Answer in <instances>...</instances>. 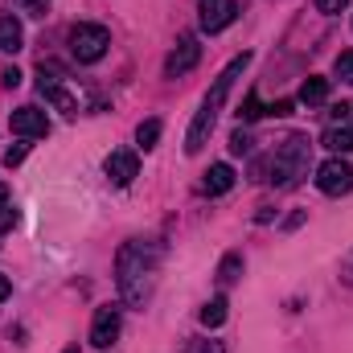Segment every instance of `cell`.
Wrapping results in <instances>:
<instances>
[{
    "label": "cell",
    "mask_w": 353,
    "mask_h": 353,
    "mask_svg": "<svg viewBox=\"0 0 353 353\" xmlns=\"http://www.w3.org/2000/svg\"><path fill=\"white\" fill-rule=\"evenodd\" d=\"M157 267H161V247L157 243H148V239L123 243V251L115 259V279H119V292H123L128 304H144L148 300Z\"/></svg>",
    "instance_id": "1"
},
{
    "label": "cell",
    "mask_w": 353,
    "mask_h": 353,
    "mask_svg": "<svg viewBox=\"0 0 353 353\" xmlns=\"http://www.w3.org/2000/svg\"><path fill=\"white\" fill-rule=\"evenodd\" d=\"M247 62H251V54H243V58H234L222 74H218V83L214 90L205 94V103H201V111L193 115V123H189V136H185V152L189 157H197L201 148H205V140H210V132H214V123H218V111H222V103H226V94L234 87V79L247 70Z\"/></svg>",
    "instance_id": "2"
},
{
    "label": "cell",
    "mask_w": 353,
    "mask_h": 353,
    "mask_svg": "<svg viewBox=\"0 0 353 353\" xmlns=\"http://www.w3.org/2000/svg\"><path fill=\"white\" fill-rule=\"evenodd\" d=\"M308 152H312V144L304 136H288L259 165V173H263V181H275V185H296L300 176L308 173Z\"/></svg>",
    "instance_id": "3"
},
{
    "label": "cell",
    "mask_w": 353,
    "mask_h": 353,
    "mask_svg": "<svg viewBox=\"0 0 353 353\" xmlns=\"http://www.w3.org/2000/svg\"><path fill=\"white\" fill-rule=\"evenodd\" d=\"M70 54L79 58V62H99L103 54H107V46H111V33L103 29V25H90V21H83V25H74L70 29Z\"/></svg>",
    "instance_id": "4"
},
{
    "label": "cell",
    "mask_w": 353,
    "mask_h": 353,
    "mask_svg": "<svg viewBox=\"0 0 353 353\" xmlns=\"http://www.w3.org/2000/svg\"><path fill=\"white\" fill-rule=\"evenodd\" d=\"M316 189H321V193H329V197L350 193V189H353V165H350V161H341V157L325 161V165L316 169Z\"/></svg>",
    "instance_id": "5"
},
{
    "label": "cell",
    "mask_w": 353,
    "mask_h": 353,
    "mask_svg": "<svg viewBox=\"0 0 353 353\" xmlns=\"http://www.w3.org/2000/svg\"><path fill=\"white\" fill-rule=\"evenodd\" d=\"M234 17H239V4L234 0H201L197 4V25L205 33H222L226 25H234Z\"/></svg>",
    "instance_id": "6"
},
{
    "label": "cell",
    "mask_w": 353,
    "mask_h": 353,
    "mask_svg": "<svg viewBox=\"0 0 353 353\" xmlns=\"http://www.w3.org/2000/svg\"><path fill=\"white\" fill-rule=\"evenodd\" d=\"M119 329H123V321H119V308H99L94 312V321H90V345L94 350H111L115 341H119Z\"/></svg>",
    "instance_id": "7"
},
{
    "label": "cell",
    "mask_w": 353,
    "mask_h": 353,
    "mask_svg": "<svg viewBox=\"0 0 353 353\" xmlns=\"http://www.w3.org/2000/svg\"><path fill=\"white\" fill-rule=\"evenodd\" d=\"M8 128H12L17 136H25V140H41V136L50 132V119H46L41 107H17V111L8 115Z\"/></svg>",
    "instance_id": "8"
},
{
    "label": "cell",
    "mask_w": 353,
    "mask_h": 353,
    "mask_svg": "<svg viewBox=\"0 0 353 353\" xmlns=\"http://www.w3.org/2000/svg\"><path fill=\"white\" fill-rule=\"evenodd\" d=\"M197 58H201V46H197V37H193V33H185V37L176 41V50L169 54V62H165V74H169V79L189 74V70L197 66Z\"/></svg>",
    "instance_id": "9"
},
{
    "label": "cell",
    "mask_w": 353,
    "mask_h": 353,
    "mask_svg": "<svg viewBox=\"0 0 353 353\" xmlns=\"http://www.w3.org/2000/svg\"><path fill=\"white\" fill-rule=\"evenodd\" d=\"M107 176H111V185H132L136 176H140V157L132 152V148H119V152H111L107 157Z\"/></svg>",
    "instance_id": "10"
},
{
    "label": "cell",
    "mask_w": 353,
    "mask_h": 353,
    "mask_svg": "<svg viewBox=\"0 0 353 353\" xmlns=\"http://www.w3.org/2000/svg\"><path fill=\"white\" fill-rule=\"evenodd\" d=\"M25 46V29H21V21L12 17V12H0V50L4 54H17Z\"/></svg>",
    "instance_id": "11"
},
{
    "label": "cell",
    "mask_w": 353,
    "mask_h": 353,
    "mask_svg": "<svg viewBox=\"0 0 353 353\" xmlns=\"http://www.w3.org/2000/svg\"><path fill=\"white\" fill-rule=\"evenodd\" d=\"M37 90H41V94H46V99H50L62 115H74V111H79V99H74L70 90H62L54 79H41V83H37Z\"/></svg>",
    "instance_id": "12"
},
{
    "label": "cell",
    "mask_w": 353,
    "mask_h": 353,
    "mask_svg": "<svg viewBox=\"0 0 353 353\" xmlns=\"http://www.w3.org/2000/svg\"><path fill=\"white\" fill-rule=\"evenodd\" d=\"M210 197H222V193H230L234 189V169L230 165H210V173H205V185H201Z\"/></svg>",
    "instance_id": "13"
},
{
    "label": "cell",
    "mask_w": 353,
    "mask_h": 353,
    "mask_svg": "<svg viewBox=\"0 0 353 353\" xmlns=\"http://www.w3.org/2000/svg\"><path fill=\"white\" fill-rule=\"evenodd\" d=\"M321 144H325V148H333V152H353V128H350V123L329 128V132L321 136Z\"/></svg>",
    "instance_id": "14"
},
{
    "label": "cell",
    "mask_w": 353,
    "mask_h": 353,
    "mask_svg": "<svg viewBox=\"0 0 353 353\" xmlns=\"http://www.w3.org/2000/svg\"><path fill=\"white\" fill-rule=\"evenodd\" d=\"M222 321H226V300H222V296H214V300L201 308V325H205V329H218Z\"/></svg>",
    "instance_id": "15"
},
{
    "label": "cell",
    "mask_w": 353,
    "mask_h": 353,
    "mask_svg": "<svg viewBox=\"0 0 353 353\" xmlns=\"http://www.w3.org/2000/svg\"><path fill=\"white\" fill-rule=\"evenodd\" d=\"M300 99H304V103H325V99H329V79H304Z\"/></svg>",
    "instance_id": "16"
},
{
    "label": "cell",
    "mask_w": 353,
    "mask_h": 353,
    "mask_svg": "<svg viewBox=\"0 0 353 353\" xmlns=\"http://www.w3.org/2000/svg\"><path fill=\"white\" fill-rule=\"evenodd\" d=\"M239 275H243V255L230 251V255L222 259V267H218V283H234Z\"/></svg>",
    "instance_id": "17"
},
{
    "label": "cell",
    "mask_w": 353,
    "mask_h": 353,
    "mask_svg": "<svg viewBox=\"0 0 353 353\" xmlns=\"http://www.w3.org/2000/svg\"><path fill=\"white\" fill-rule=\"evenodd\" d=\"M136 140H140V148H157V140H161V119H144L140 132H136Z\"/></svg>",
    "instance_id": "18"
},
{
    "label": "cell",
    "mask_w": 353,
    "mask_h": 353,
    "mask_svg": "<svg viewBox=\"0 0 353 353\" xmlns=\"http://www.w3.org/2000/svg\"><path fill=\"white\" fill-rule=\"evenodd\" d=\"M243 119H259V115H271V107L259 103V94H247V103H243V111H239Z\"/></svg>",
    "instance_id": "19"
},
{
    "label": "cell",
    "mask_w": 353,
    "mask_h": 353,
    "mask_svg": "<svg viewBox=\"0 0 353 353\" xmlns=\"http://www.w3.org/2000/svg\"><path fill=\"white\" fill-rule=\"evenodd\" d=\"M333 74H337L341 83H353V50H350V54H341V58L333 62Z\"/></svg>",
    "instance_id": "20"
},
{
    "label": "cell",
    "mask_w": 353,
    "mask_h": 353,
    "mask_svg": "<svg viewBox=\"0 0 353 353\" xmlns=\"http://www.w3.org/2000/svg\"><path fill=\"white\" fill-rule=\"evenodd\" d=\"M329 115H333V123H353V99L350 103H333Z\"/></svg>",
    "instance_id": "21"
},
{
    "label": "cell",
    "mask_w": 353,
    "mask_h": 353,
    "mask_svg": "<svg viewBox=\"0 0 353 353\" xmlns=\"http://www.w3.org/2000/svg\"><path fill=\"white\" fill-rule=\"evenodd\" d=\"M230 152H234V157L251 152V136H247V132H234V136H230Z\"/></svg>",
    "instance_id": "22"
},
{
    "label": "cell",
    "mask_w": 353,
    "mask_h": 353,
    "mask_svg": "<svg viewBox=\"0 0 353 353\" xmlns=\"http://www.w3.org/2000/svg\"><path fill=\"white\" fill-rule=\"evenodd\" d=\"M189 353H226V345H222V341H193Z\"/></svg>",
    "instance_id": "23"
},
{
    "label": "cell",
    "mask_w": 353,
    "mask_h": 353,
    "mask_svg": "<svg viewBox=\"0 0 353 353\" xmlns=\"http://www.w3.org/2000/svg\"><path fill=\"white\" fill-rule=\"evenodd\" d=\"M25 152H29L25 144H17V148H8V152H4V165H8V169H12V165H21V161H25Z\"/></svg>",
    "instance_id": "24"
},
{
    "label": "cell",
    "mask_w": 353,
    "mask_h": 353,
    "mask_svg": "<svg viewBox=\"0 0 353 353\" xmlns=\"http://www.w3.org/2000/svg\"><path fill=\"white\" fill-rule=\"evenodd\" d=\"M345 4H350V0H316V8H321V12H341Z\"/></svg>",
    "instance_id": "25"
},
{
    "label": "cell",
    "mask_w": 353,
    "mask_h": 353,
    "mask_svg": "<svg viewBox=\"0 0 353 353\" xmlns=\"http://www.w3.org/2000/svg\"><path fill=\"white\" fill-rule=\"evenodd\" d=\"M17 4H21L29 17H41V8H46V0H17Z\"/></svg>",
    "instance_id": "26"
},
{
    "label": "cell",
    "mask_w": 353,
    "mask_h": 353,
    "mask_svg": "<svg viewBox=\"0 0 353 353\" xmlns=\"http://www.w3.org/2000/svg\"><path fill=\"white\" fill-rule=\"evenodd\" d=\"M0 83H4V87L12 90V87H17V83H21V70H17V66H8V70L0 74Z\"/></svg>",
    "instance_id": "27"
},
{
    "label": "cell",
    "mask_w": 353,
    "mask_h": 353,
    "mask_svg": "<svg viewBox=\"0 0 353 353\" xmlns=\"http://www.w3.org/2000/svg\"><path fill=\"white\" fill-rule=\"evenodd\" d=\"M8 292H12V283H8V275L0 271V300H8Z\"/></svg>",
    "instance_id": "28"
},
{
    "label": "cell",
    "mask_w": 353,
    "mask_h": 353,
    "mask_svg": "<svg viewBox=\"0 0 353 353\" xmlns=\"http://www.w3.org/2000/svg\"><path fill=\"white\" fill-rule=\"evenodd\" d=\"M0 210H8V185H0Z\"/></svg>",
    "instance_id": "29"
},
{
    "label": "cell",
    "mask_w": 353,
    "mask_h": 353,
    "mask_svg": "<svg viewBox=\"0 0 353 353\" xmlns=\"http://www.w3.org/2000/svg\"><path fill=\"white\" fill-rule=\"evenodd\" d=\"M345 279H353V259H350V267H345Z\"/></svg>",
    "instance_id": "30"
},
{
    "label": "cell",
    "mask_w": 353,
    "mask_h": 353,
    "mask_svg": "<svg viewBox=\"0 0 353 353\" xmlns=\"http://www.w3.org/2000/svg\"><path fill=\"white\" fill-rule=\"evenodd\" d=\"M66 353H79V345H70V350H66Z\"/></svg>",
    "instance_id": "31"
}]
</instances>
